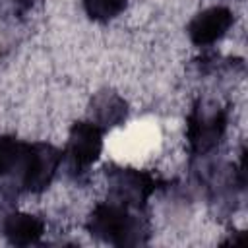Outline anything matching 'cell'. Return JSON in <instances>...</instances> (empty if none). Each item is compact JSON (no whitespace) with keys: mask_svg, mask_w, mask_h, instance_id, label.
Listing matches in <instances>:
<instances>
[{"mask_svg":"<svg viewBox=\"0 0 248 248\" xmlns=\"http://www.w3.org/2000/svg\"><path fill=\"white\" fill-rule=\"evenodd\" d=\"M58 163H60V155L54 147L45 143L25 145V153L17 169L21 172L23 186L27 190H43L54 176Z\"/></svg>","mask_w":248,"mask_h":248,"instance_id":"1","label":"cell"},{"mask_svg":"<svg viewBox=\"0 0 248 248\" xmlns=\"http://www.w3.org/2000/svg\"><path fill=\"white\" fill-rule=\"evenodd\" d=\"M103 149V132L101 126L95 122H79L72 128L66 157L74 169L89 167Z\"/></svg>","mask_w":248,"mask_h":248,"instance_id":"2","label":"cell"},{"mask_svg":"<svg viewBox=\"0 0 248 248\" xmlns=\"http://www.w3.org/2000/svg\"><path fill=\"white\" fill-rule=\"evenodd\" d=\"M91 231L114 244H124L134 234L136 225L124 207L116 203L99 205L91 215Z\"/></svg>","mask_w":248,"mask_h":248,"instance_id":"3","label":"cell"},{"mask_svg":"<svg viewBox=\"0 0 248 248\" xmlns=\"http://www.w3.org/2000/svg\"><path fill=\"white\" fill-rule=\"evenodd\" d=\"M232 23V14L227 8H209L198 14L190 23V37L196 45H209L221 39Z\"/></svg>","mask_w":248,"mask_h":248,"instance_id":"4","label":"cell"},{"mask_svg":"<svg viewBox=\"0 0 248 248\" xmlns=\"http://www.w3.org/2000/svg\"><path fill=\"white\" fill-rule=\"evenodd\" d=\"M225 128V116L221 110H200L190 122V141L198 149L211 147Z\"/></svg>","mask_w":248,"mask_h":248,"instance_id":"5","label":"cell"},{"mask_svg":"<svg viewBox=\"0 0 248 248\" xmlns=\"http://www.w3.org/2000/svg\"><path fill=\"white\" fill-rule=\"evenodd\" d=\"M4 234L14 244H31L43 234V223L29 213H14L4 223Z\"/></svg>","mask_w":248,"mask_h":248,"instance_id":"6","label":"cell"},{"mask_svg":"<svg viewBox=\"0 0 248 248\" xmlns=\"http://www.w3.org/2000/svg\"><path fill=\"white\" fill-rule=\"evenodd\" d=\"M114 190L122 202L126 200L128 203H138L149 194L151 180L140 170H122L114 178Z\"/></svg>","mask_w":248,"mask_h":248,"instance_id":"7","label":"cell"},{"mask_svg":"<svg viewBox=\"0 0 248 248\" xmlns=\"http://www.w3.org/2000/svg\"><path fill=\"white\" fill-rule=\"evenodd\" d=\"M93 110H95V118H97L95 124H99V126L101 124H108V126L118 124L126 116V105L116 95H108V93L97 99Z\"/></svg>","mask_w":248,"mask_h":248,"instance_id":"8","label":"cell"},{"mask_svg":"<svg viewBox=\"0 0 248 248\" xmlns=\"http://www.w3.org/2000/svg\"><path fill=\"white\" fill-rule=\"evenodd\" d=\"M25 145L16 141L14 138L0 136V174H8L12 170L19 169V163L23 159Z\"/></svg>","mask_w":248,"mask_h":248,"instance_id":"9","label":"cell"},{"mask_svg":"<svg viewBox=\"0 0 248 248\" xmlns=\"http://www.w3.org/2000/svg\"><path fill=\"white\" fill-rule=\"evenodd\" d=\"M126 0H83L85 12L99 21H107L124 10Z\"/></svg>","mask_w":248,"mask_h":248,"instance_id":"10","label":"cell"}]
</instances>
